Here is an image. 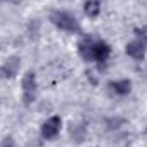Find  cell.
<instances>
[{
    "label": "cell",
    "instance_id": "6da1fadb",
    "mask_svg": "<svg viewBox=\"0 0 147 147\" xmlns=\"http://www.w3.org/2000/svg\"><path fill=\"white\" fill-rule=\"evenodd\" d=\"M77 51L84 62H96V63H106L111 55V46L99 38L84 36L77 43Z\"/></svg>",
    "mask_w": 147,
    "mask_h": 147
},
{
    "label": "cell",
    "instance_id": "7a4b0ae2",
    "mask_svg": "<svg viewBox=\"0 0 147 147\" xmlns=\"http://www.w3.org/2000/svg\"><path fill=\"white\" fill-rule=\"evenodd\" d=\"M50 22L55 28H58V29H62V31H65L69 34L82 33V26H80L79 19L69 10H53L50 14Z\"/></svg>",
    "mask_w": 147,
    "mask_h": 147
},
{
    "label": "cell",
    "instance_id": "3957f363",
    "mask_svg": "<svg viewBox=\"0 0 147 147\" xmlns=\"http://www.w3.org/2000/svg\"><path fill=\"white\" fill-rule=\"evenodd\" d=\"M21 87H22V103L26 106H31L36 101L38 96V80L36 74L33 70H28L24 74V77L21 80Z\"/></svg>",
    "mask_w": 147,
    "mask_h": 147
},
{
    "label": "cell",
    "instance_id": "277c9868",
    "mask_svg": "<svg viewBox=\"0 0 147 147\" xmlns=\"http://www.w3.org/2000/svg\"><path fill=\"white\" fill-rule=\"evenodd\" d=\"M60 130H62V118H60L58 115L50 116L46 121H43V125H41V128H39L41 137H43L45 140L55 139V137L60 134Z\"/></svg>",
    "mask_w": 147,
    "mask_h": 147
},
{
    "label": "cell",
    "instance_id": "5b68a950",
    "mask_svg": "<svg viewBox=\"0 0 147 147\" xmlns=\"http://www.w3.org/2000/svg\"><path fill=\"white\" fill-rule=\"evenodd\" d=\"M108 87L113 94L116 96H127L132 91V80L130 79H118V80H111L108 82Z\"/></svg>",
    "mask_w": 147,
    "mask_h": 147
},
{
    "label": "cell",
    "instance_id": "8992f818",
    "mask_svg": "<svg viewBox=\"0 0 147 147\" xmlns=\"http://www.w3.org/2000/svg\"><path fill=\"white\" fill-rule=\"evenodd\" d=\"M19 69H21V60H19L17 57H10V58L5 60V63L0 67V75L10 79V77H14L16 74L19 72Z\"/></svg>",
    "mask_w": 147,
    "mask_h": 147
},
{
    "label": "cell",
    "instance_id": "52a82bcc",
    "mask_svg": "<svg viewBox=\"0 0 147 147\" xmlns=\"http://www.w3.org/2000/svg\"><path fill=\"white\" fill-rule=\"evenodd\" d=\"M125 53H127L130 58L140 62V60H144V57H146V48L135 39V41H130V43L125 45Z\"/></svg>",
    "mask_w": 147,
    "mask_h": 147
},
{
    "label": "cell",
    "instance_id": "ba28073f",
    "mask_svg": "<svg viewBox=\"0 0 147 147\" xmlns=\"http://www.w3.org/2000/svg\"><path fill=\"white\" fill-rule=\"evenodd\" d=\"M84 12L91 19H96L101 14V2L99 0H86L84 2Z\"/></svg>",
    "mask_w": 147,
    "mask_h": 147
},
{
    "label": "cell",
    "instance_id": "9c48e42d",
    "mask_svg": "<svg viewBox=\"0 0 147 147\" xmlns=\"http://www.w3.org/2000/svg\"><path fill=\"white\" fill-rule=\"evenodd\" d=\"M134 33H135V39L144 46L147 50V26H142V28H135L134 29Z\"/></svg>",
    "mask_w": 147,
    "mask_h": 147
},
{
    "label": "cell",
    "instance_id": "30bf717a",
    "mask_svg": "<svg viewBox=\"0 0 147 147\" xmlns=\"http://www.w3.org/2000/svg\"><path fill=\"white\" fill-rule=\"evenodd\" d=\"M2 147H16V146H14V142H12L10 139H5L3 144H2Z\"/></svg>",
    "mask_w": 147,
    "mask_h": 147
},
{
    "label": "cell",
    "instance_id": "8fae6325",
    "mask_svg": "<svg viewBox=\"0 0 147 147\" xmlns=\"http://www.w3.org/2000/svg\"><path fill=\"white\" fill-rule=\"evenodd\" d=\"M0 2H2V0H0Z\"/></svg>",
    "mask_w": 147,
    "mask_h": 147
}]
</instances>
